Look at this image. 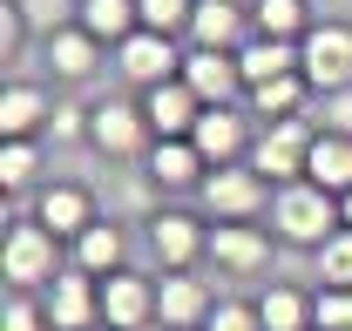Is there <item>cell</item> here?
I'll return each instance as SVG.
<instances>
[{
	"label": "cell",
	"instance_id": "obj_1",
	"mask_svg": "<svg viewBox=\"0 0 352 331\" xmlns=\"http://www.w3.org/2000/svg\"><path fill=\"white\" fill-rule=\"evenodd\" d=\"M271 237L292 250H318L332 230H339V196L332 190H318L311 176H298V183H278L271 190Z\"/></svg>",
	"mask_w": 352,
	"mask_h": 331
},
{
	"label": "cell",
	"instance_id": "obj_2",
	"mask_svg": "<svg viewBox=\"0 0 352 331\" xmlns=\"http://www.w3.org/2000/svg\"><path fill=\"white\" fill-rule=\"evenodd\" d=\"M61 271H68V244L47 230L41 216H14L7 223V244H0V277H7V290H34L41 297Z\"/></svg>",
	"mask_w": 352,
	"mask_h": 331
},
{
	"label": "cell",
	"instance_id": "obj_3",
	"mask_svg": "<svg viewBox=\"0 0 352 331\" xmlns=\"http://www.w3.org/2000/svg\"><path fill=\"white\" fill-rule=\"evenodd\" d=\"M197 203H204L210 223H258L264 209H271V183H264L251 163H223V169L204 176Z\"/></svg>",
	"mask_w": 352,
	"mask_h": 331
},
{
	"label": "cell",
	"instance_id": "obj_4",
	"mask_svg": "<svg viewBox=\"0 0 352 331\" xmlns=\"http://www.w3.org/2000/svg\"><path fill=\"white\" fill-rule=\"evenodd\" d=\"M311 142H318L311 115H292V122H258V142H251V156H244V163H251L264 183L278 190V183H298V176H305Z\"/></svg>",
	"mask_w": 352,
	"mask_h": 331
},
{
	"label": "cell",
	"instance_id": "obj_5",
	"mask_svg": "<svg viewBox=\"0 0 352 331\" xmlns=\"http://www.w3.org/2000/svg\"><path fill=\"white\" fill-rule=\"evenodd\" d=\"M183 54H190V47L176 41V34L135 27L122 47H109V68H116V75H122V82L142 95V88H156V82H176V75H183Z\"/></svg>",
	"mask_w": 352,
	"mask_h": 331
},
{
	"label": "cell",
	"instance_id": "obj_6",
	"mask_svg": "<svg viewBox=\"0 0 352 331\" xmlns=\"http://www.w3.org/2000/svg\"><path fill=\"white\" fill-rule=\"evenodd\" d=\"M149 257H156V277L210 264V216H197V209H156L149 216Z\"/></svg>",
	"mask_w": 352,
	"mask_h": 331
},
{
	"label": "cell",
	"instance_id": "obj_7",
	"mask_svg": "<svg viewBox=\"0 0 352 331\" xmlns=\"http://www.w3.org/2000/svg\"><path fill=\"white\" fill-rule=\"evenodd\" d=\"M88 149L109 156V163H142V156L156 149L142 102H95V115H88Z\"/></svg>",
	"mask_w": 352,
	"mask_h": 331
},
{
	"label": "cell",
	"instance_id": "obj_8",
	"mask_svg": "<svg viewBox=\"0 0 352 331\" xmlns=\"http://www.w3.org/2000/svg\"><path fill=\"white\" fill-rule=\"evenodd\" d=\"M217 311V290L197 271H163L156 277V331H204Z\"/></svg>",
	"mask_w": 352,
	"mask_h": 331
},
{
	"label": "cell",
	"instance_id": "obj_9",
	"mask_svg": "<svg viewBox=\"0 0 352 331\" xmlns=\"http://www.w3.org/2000/svg\"><path fill=\"white\" fill-rule=\"evenodd\" d=\"M298 68H305V82L318 95L325 88H352V21H318L298 41Z\"/></svg>",
	"mask_w": 352,
	"mask_h": 331
},
{
	"label": "cell",
	"instance_id": "obj_10",
	"mask_svg": "<svg viewBox=\"0 0 352 331\" xmlns=\"http://www.w3.org/2000/svg\"><path fill=\"white\" fill-rule=\"evenodd\" d=\"M271 250H278V237L264 223H210V264H217V277H264Z\"/></svg>",
	"mask_w": 352,
	"mask_h": 331
},
{
	"label": "cell",
	"instance_id": "obj_11",
	"mask_svg": "<svg viewBox=\"0 0 352 331\" xmlns=\"http://www.w3.org/2000/svg\"><path fill=\"white\" fill-rule=\"evenodd\" d=\"M190 142H197V156L210 169H223V163H244L251 156V142H258V115L237 102V109H204V122L190 128Z\"/></svg>",
	"mask_w": 352,
	"mask_h": 331
},
{
	"label": "cell",
	"instance_id": "obj_12",
	"mask_svg": "<svg viewBox=\"0 0 352 331\" xmlns=\"http://www.w3.org/2000/svg\"><path fill=\"white\" fill-rule=\"evenodd\" d=\"M41 304H47V325L54 331H95L102 325V277H88V271L68 264V271L41 290Z\"/></svg>",
	"mask_w": 352,
	"mask_h": 331
},
{
	"label": "cell",
	"instance_id": "obj_13",
	"mask_svg": "<svg viewBox=\"0 0 352 331\" xmlns=\"http://www.w3.org/2000/svg\"><path fill=\"white\" fill-rule=\"evenodd\" d=\"M183 82L197 88V102L204 109H237L251 88H244V68H237V54H223V47H190L183 54Z\"/></svg>",
	"mask_w": 352,
	"mask_h": 331
},
{
	"label": "cell",
	"instance_id": "obj_14",
	"mask_svg": "<svg viewBox=\"0 0 352 331\" xmlns=\"http://www.w3.org/2000/svg\"><path fill=\"white\" fill-rule=\"evenodd\" d=\"M102 325L109 331H156V277H142V271L102 277Z\"/></svg>",
	"mask_w": 352,
	"mask_h": 331
},
{
	"label": "cell",
	"instance_id": "obj_15",
	"mask_svg": "<svg viewBox=\"0 0 352 331\" xmlns=\"http://www.w3.org/2000/svg\"><path fill=\"white\" fill-rule=\"evenodd\" d=\"M109 61V47L95 41L88 27H61V34H47L41 41V68L54 75V88H82L95 82V68Z\"/></svg>",
	"mask_w": 352,
	"mask_h": 331
},
{
	"label": "cell",
	"instance_id": "obj_16",
	"mask_svg": "<svg viewBox=\"0 0 352 331\" xmlns=\"http://www.w3.org/2000/svg\"><path fill=\"white\" fill-rule=\"evenodd\" d=\"M135 102H142V115H149V135H156V142H176V135H190V128L204 122V102H197V88L183 82V75H176V82L142 88Z\"/></svg>",
	"mask_w": 352,
	"mask_h": 331
},
{
	"label": "cell",
	"instance_id": "obj_17",
	"mask_svg": "<svg viewBox=\"0 0 352 331\" xmlns=\"http://www.w3.org/2000/svg\"><path fill=\"white\" fill-rule=\"evenodd\" d=\"M47 115H54V88L47 82L14 75L0 88V142H14V135H41L47 142Z\"/></svg>",
	"mask_w": 352,
	"mask_h": 331
},
{
	"label": "cell",
	"instance_id": "obj_18",
	"mask_svg": "<svg viewBox=\"0 0 352 331\" xmlns=\"http://www.w3.org/2000/svg\"><path fill=\"white\" fill-rule=\"evenodd\" d=\"M251 34H258V21H251V0H197L190 47H223V54H237Z\"/></svg>",
	"mask_w": 352,
	"mask_h": 331
},
{
	"label": "cell",
	"instance_id": "obj_19",
	"mask_svg": "<svg viewBox=\"0 0 352 331\" xmlns=\"http://www.w3.org/2000/svg\"><path fill=\"white\" fill-rule=\"evenodd\" d=\"M142 169H149V183H156L163 196H197V190H204V176H210V163L197 156V142H190V135L156 142V149L142 156Z\"/></svg>",
	"mask_w": 352,
	"mask_h": 331
},
{
	"label": "cell",
	"instance_id": "obj_20",
	"mask_svg": "<svg viewBox=\"0 0 352 331\" xmlns=\"http://www.w3.org/2000/svg\"><path fill=\"white\" fill-rule=\"evenodd\" d=\"M34 216H41L61 244H75L102 209H95V196H88L82 183H41V190H34Z\"/></svg>",
	"mask_w": 352,
	"mask_h": 331
},
{
	"label": "cell",
	"instance_id": "obj_21",
	"mask_svg": "<svg viewBox=\"0 0 352 331\" xmlns=\"http://www.w3.org/2000/svg\"><path fill=\"white\" fill-rule=\"evenodd\" d=\"M68 264L88 271V277H116V271H129V230L109 223V216H95L82 237L68 244Z\"/></svg>",
	"mask_w": 352,
	"mask_h": 331
},
{
	"label": "cell",
	"instance_id": "obj_22",
	"mask_svg": "<svg viewBox=\"0 0 352 331\" xmlns=\"http://www.w3.org/2000/svg\"><path fill=\"white\" fill-rule=\"evenodd\" d=\"M311 95H318V88H311V82H305V68H298V75L258 82L251 95H244V109H251L258 122H292V115H311Z\"/></svg>",
	"mask_w": 352,
	"mask_h": 331
},
{
	"label": "cell",
	"instance_id": "obj_23",
	"mask_svg": "<svg viewBox=\"0 0 352 331\" xmlns=\"http://www.w3.org/2000/svg\"><path fill=\"white\" fill-rule=\"evenodd\" d=\"M237 68H244V88L278 82V75H298V41H278V34H251L237 47Z\"/></svg>",
	"mask_w": 352,
	"mask_h": 331
},
{
	"label": "cell",
	"instance_id": "obj_24",
	"mask_svg": "<svg viewBox=\"0 0 352 331\" xmlns=\"http://www.w3.org/2000/svg\"><path fill=\"white\" fill-rule=\"evenodd\" d=\"M75 27H88L102 47H122L135 27H142V7H135V0H82V7H75Z\"/></svg>",
	"mask_w": 352,
	"mask_h": 331
},
{
	"label": "cell",
	"instance_id": "obj_25",
	"mask_svg": "<svg viewBox=\"0 0 352 331\" xmlns=\"http://www.w3.org/2000/svg\"><path fill=\"white\" fill-rule=\"evenodd\" d=\"M41 169H47L41 135H14V142H0V190H7V196L41 190Z\"/></svg>",
	"mask_w": 352,
	"mask_h": 331
},
{
	"label": "cell",
	"instance_id": "obj_26",
	"mask_svg": "<svg viewBox=\"0 0 352 331\" xmlns=\"http://www.w3.org/2000/svg\"><path fill=\"white\" fill-rule=\"evenodd\" d=\"M258 318H264V331H318L311 325V290H298V284H264Z\"/></svg>",
	"mask_w": 352,
	"mask_h": 331
},
{
	"label": "cell",
	"instance_id": "obj_27",
	"mask_svg": "<svg viewBox=\"0 0 352 331\" xmlns=\"http://www.w3.org/2000/svg\"><path fill=\"white\" fill-rule=\"evenodd\" d=\"M251 21H258V34L305 41L311 27H318V7H311V0H251Z\"/></svg>",
	"mask_w": 352,
	"mask_h": 331
},
{
	"label": "cell",
	"instance_id": "obj_28",
	"mask_svg": "<svg viewBox=\"0 0 352 331\" xmlns=\"http://www.w3.org/2000/svg\"><path fill=\"white\" fill-rule=\"evenodd\" d=\"M305 176L318 183V190L346 196V190H352V135H318V142H311V163H305Z\"/></svg>",
	"mask_w": 352,
	"mask_h": 331
},
{
	"label": "cell",
	"instance_id": "obj_29",
	"mask_svg": "<svg viewBox=\"0 0 352 331\" xmlns=\"http://www.w3.org/2000/svg\"><path fill=\"white\" fill-rule=\"evenodd\" d=\"M311 264H318V284H352V230L346 223L311 250Z\"/></svg>",
	"mask_w": 352,
	"mask_h": 331
},
{
	"label": "cell",
	"instance_id": "obj_30",
	"mask_svg": "<svg viewBox=\"0 0 352 331\" xmlns=\"http://www.w3.org/2000/svg\"><path fill=\"white\" fill-rule=\"evenodd\" d=\"M135 7H142V27H156V34H176V41H190L197 0H135Z\"/></svg>",
	"mask_w": 352,
	"mask_h": 331
},
{
	"label": "cell",
	"instance_id": "obj_31",
	"mask_svg": "<svg viewBox=\"0 0 352 331\" xmlns=\"http://www.w3.org/2000/svg\"><path fill=\"white\" fill-rule=\"evenodd\" d=\"M311 325L318 331H352V284H318L311 290Z\"/></svg>",
	"mask_w": 352,
	"mask_h": 331
},
{
	"label": "cell",
	"instance_id": "obj_32",
	"mask_svg": "<svg viewBox=\"0 0 352 331\" xmlns=\"http://www.w3.org/2000/svg\"><path fill=\"white\" fill-rule=\"evenodd\" d=\"M311 128H318V135H352V88L311 95Z\"/></svg>",
	"mask_w": 352,
	"mask_h": 331
},
{
	"label": "cell",
	"instance_id": "obj_33",
	"mask_svg": "<svg viewBox=\"0 0 352 331\" xmlns=\"http://www.w3.org/2000/svg\"><path fill=\"white\" fill-rule=\"evenodd\" d=\"M88 102H75V95H54V115H47V142H88Z\"/></svg>",
	"mask_w": 352,
	"mask_h": 331
},
{
	"label": "cell",
	"instance_id": "obj_34",
	"mask_svg": "<svg viewBox=\"0 0 352 331\" xmlns=\"http://www.w3.org/2000/svg\"><path fill=\"white\" fill-rule=\"evenodd\" d=\"M28 41H41L34 21H28V7H21V0H0V61H21Z\"/></svg>",
	"mask_w": 352,
	"mask_h": 331
},
{
	"label": "cell",
	"instance_id": "obj_35",
	"mask_svg": "<svg viewBox=\"0 0 352 331\" xmlns=\"http://www.w3.org/2000/svg\"><path fill=\"white\" fill-rule=\"evenodd\" d=\"M0 331H54L47 325V304L34 290H7V311H0Z\"/></svg>",
	"mask_w": 352,
	"mask_h": 331
},
{
	"label": "cell",
	"instance_id": "obj_36",
	"mask_svg": "<svg viewBox=\"0 0 352 331\" xmlns=\"http://www.w3.org/2000/svg\"><path fill=\"white\" fill-rule=\"evenodd\" d=\"M204 331H264L258 297H217V311H210V325H204Z\"/></svg>",
	"mask_w": 352,
	"mask_h": 331
},
{
	"label": "cell",
	"instance_id": "obj_37",
	"mask_svg": "<svg viewBox=\"0 0 352 331\" xmlns=\"http://www.w3.org/2000/svg\"><path fill=\"white\" fill-rule=\"evenodd\" d=\"M21 7H28V21H34V34H61V27H75V7H82V0H21Z\"/></svg>",
	"mask_w": 352,
	"mask_h": 331
},
{
	"label": "cell",
	"instance_id": "obj_38",
	"mask_svg": "<svg viewBox=\"0 0 352 331\" xmlns=\"http://www.w3.org/2000/svg\"><path fill=\"white\" fill-rule=\"evenodd\" d=\"M339 223H346V230H352V190H346V196H339Z\"/></svg>",
	"mask_w": 352,
	"mask_h": 331
},
{
	"label": "cell",
	"instance_id": "obj_39",
	"mask_svg": "<svg viewBox=\"0 0 352 331\" xmlns=\"http://www.w3.org/2000/svg\"><path fill=\"white\" fill-rule=\"evenodd\" d=\"M95 331H109V325H95Z\"/></svg>",
	"mask_w": 352,
	"mask_h": 331
}]
</instances>
